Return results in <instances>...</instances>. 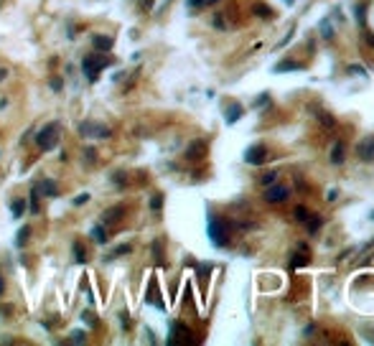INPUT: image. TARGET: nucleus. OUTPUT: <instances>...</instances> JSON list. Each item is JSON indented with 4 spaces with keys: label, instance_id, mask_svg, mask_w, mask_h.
<instances>
[{
    "label": "nucleus",
    "instance_id": "nucleus-1",
    "mask_svg": "<svg viewBox=\"0 0 374 346\" xmlns=\"http://www.w3.org/2000/svg\"><path fill=\"white\" fill-rule=\"evenodd\" d=\"M107 64H112V59H107L102 51H94V54H87L82 59V71H84V77L89 82H97L99 71H104V66H107Z\"/></svg>",
    "mask_w": 374,
    "mask_h": 346
},
{
    "label": "nucleus",
    "instance_id": "nucleus-2",
    "mask_svg": "<svg viewBox=\"0 0 374 346\" xmlns=\"http://www.w3.org/2000/svg\"><path fill=\"white\" fill-rule=\"evenodd\" d=\"M62 125L59 123H49V125H43L38 132H36V145L46 153V150H54L59 145V138H62Z\"/></svg>",
    "mask_w": 374,
    "mask_h": 346
},
{
    "label": "nucleus",
    "instance_id": "nucleus-3",
    "mask_svg": "<svg viewBox=\"0 0 374 346\" xmlns=\"http://www.w3.org/2000/svg\"><path fill=\"white\" fill-rule=\"evenodd\" d=\"M209 239L214 247H227L229 245V224L219 217H209Z\"/></svg>",
    "mask_w": 374,
    "mask_h": 346
},
{
    "label": "nucleus",
    "instance_id": "nucleus-4",
    "mask_svg": "<svg viewBox=\"0 0 374 346\" xmlns=\"http://www.w3.org/2000/svg\"><path fill=\"white\" fill-rule=\"evenodd\" d=\"M168 344L171 346H186V344H196V339H193L188 326H184L181 321H176V323H171V339H168Z\"/></svg>",
    "mask_w": 374,
    "mask_h": 346
},
{
    "label": "nucleus",
    "instance_id": "nucleus-5",
    "mask_svg": "<svg viewBox=\"0 0 374 346\" xmlns=\"http://www.w3.org/2000/svg\"><path fill=\"white\" fill-rule=\"evenodd\" d=\"M79 135L82 138H110V127L97 123V120H84V123H79Z\"/></svg>",
    "mask_w": 374,
    "mask_h": 346
},
{
    "label": "nucleus",
    "instance_id": "nucleus-6",
    "mask_svg": "<svg viewBox=\"0 0 374 346\" xmlns=\"http://www.w3.org/2000/svg\"><path fill=\"white\" fill-rule=\"evenodd\" d=\"M356 156H359V160H364V163H372V160H374V135H369V138H364V140H359Z\"/></svg>",
    "mask_w": 374,
    "mask_h": 346
},
{
    "label": "nucleus",
    "instance_id": "nucleus-7",
    "mask_svg": "<svg viewBox=\"0 0 374 346\" xmlns=\"http://www.w3.org/2000/svg\"><path fill=\"white\" fill-rule=\"evenodd\" d=\"M245 160H247L249 165H262V163L267 160V148H265V145H252V148H247Z\"/></svg>",
    "mask_w": 374,
    "mask_h": 346
},
{
    "label": "nucleus",
    "instance_id": "nucleus-8",
    "mask_svg": "<svg viewBox=\"0 0 374 346\" xmlns=\"http://www.w3.org/2000/svg\"><path fill=\"white\" fill-rule=\"evenodd\" d=\"M288 196H290V191H288L285 186H273V184H270V189L265 191V201H267V204H282Z\"/></svg>",
    "mask_w": 374,
    "mask_h": 346
},
{
    "label": "nucleus",
    "instance_id": "nucleus-9",
    "mask_svg": "<svg viewBox=\"0 0 374 346\" xmlns=\"http://www.w3.org/2000/svg\"><path fill=\"white\" fill-rule=\"evenodd\" d=\"M36 191H38V196L56 199V196H59V184L54 181V178H43V181L36 184Z\"/></svg>",
    "mask_w": 374,
    "mask_h": 346
},
{
    "label": "nucleus",
    "instance_id": "nucleus-10",
    "mask_svg": "<svg viewBox=\"0 0 374 346\" xmlns=\"http://www.w3.org/2000/svg\"><path fill=\"white\" fill-rule=\"evenodd\" d=\"M206 156V143L204 140H193L186 148V160H201Z\"/></svg>",
    "mask_w": 374,
    "mask_h": 346
},
{
    "label": "nucleus",
    "instance_id": "nucleus-11",
    "mask_svg": "<svg viewBox=\"0 0 374 346\" xmlns=\"http://www.w3.org/2000/svg\"><path fill=\"white\" fill-rule=\"evenodd\" d=\"M123 214H125V206H112V209H107V212L102 214V224H104V227L117 224L120 219H123Z\"/></svg>",
    "mask_w": 374,
    "mask_h": 346
},
{
    "label": "nucleus",
    "instance_id": "nucleus-12",
    "mask_svg": "<svg viewBox=\"0 0 374 346\" xmlns=\"http://www.w3.org/2000/svg\"><path fill=\"white\" fill-rule=\"evenodd\" d=\"M92 46H94V51H112V46H115V38L112 36H92Z\"/></svg>",
    "mask_w": 374,
    "mask_h": 346
},
{
    "label": "nucleus",
    "instance_id": "nucleus-13",
    "mask_svg": "<svg viewBox=\"0 0 374 346\" xmlns=\"http://www.w3.org/2000/svg\"><path fill=\"white\" fill-rule=\"evenodd\" d=\"M316 120L323 125V130H328V132H331V130H336V120H334V115H331V112L318 110V112H316Z\"/></svg>",
    "mask_w": 374,
    "mask_h": 346
},
{
    "label": "nucleus",
    "instance_id": "nucleus-14",
    "mask_svg": "<svg viewBox=\"0 0 374 346\" xmlns=\"http://www.w3.org/2000/svg\"><path fill=\"white\" fill-rule=\"evenodd\" d=\"M239 117H242V104L229 102V104H227V123H229V125H234Z\"/></svg>",
    "mask_w": 374,
    "mask_h": 346
},
{
    "label": "nucleus",
    "instance_id": "nucleus-15",
    "mask_svg": "<svg viewBox=\"0 0 374 346\" xmlns=\"http://www.w3.org/2000/svg\"><path fill=\"white\" fill-rule=\"evenodd\" d=\"M92 237H94V242H97V245H107V239H110L107 227H104V224H97V227L92 229Z\"/></svg>",
    "mask_w": 374,
    "mask_h": 346
},
{
    "label": "nucleus",
    "instance_id": "nucleus-16",
    "mask_svg": "<svg viewBox=\"0 0 374 346\" xmlns=\"http://www.w3.org/2000/svg\"><path fill=\"white\" fill-rule=\"evenodd\" d=\"M26 209H28L26 199H13V201H10V212H13V217H16V219L26 214Z\"/></svg>",
    "mask_w": 374,
    "mask_h": 346
},
{
    "label": "nucleus",
    "instance_id": "nucleus-17",
    "mask_svg": "<svg viewBox=\"0 0 374 346\" xmlns=\"http://www.w3.org/2000/svg\"><path fill=\"white\" fill-rule=\"evenodd\" d=\"M301 257H298V254H295V257H293V262H290V270H298V267H303V265H308V247L306 245H301Z\"/></svg>",
    "mask_w": 374,
    "mask_h": 346
},
{
    "label": "nucleus",
    "instance_id": "nucleus-18",
    "mask_svg": "<svg viewBox=\"0 0 374 346\" xmlns=\"http://www.w3.org/2000/svg\"><path fill=\"white\" fill-rule=\"evenodd\" d=\"M28 237H31V227L23 224V227L18 229V237H16V247H23V245L28 242Z\"/></svg>",
    "mask_w": 374,
    "mask_h": 346
},
{
    "label": "nucleus",
    "instance_id": "nucleus-19",
    "mask_svg": "<svg viewBox=\"0 0 374 346\" xmlns=\"http://www.w3.org/2000/svg\"><path fill=\"white\" fill-rule=\"evenodd\" d=\"M71 250H74V260H77L79 265H84V262H87V250L82 247V242H74Z\"/></svg>",
    "mask_w": 374,
    "mask_h": 346
},
{
    "label": "nucleus",
    "instance_id": "nucleus-20",
    "mask_svg": "<svg viewBox=\"0 0 374 346\" xmlns=\"http://www.w3.org/2000/svg\"><path fill=\"white\" fill-rule=\"evenodd\" d=\"M331 163H343V143H334V148H331Z\"/></svg>",
    "mask_w": 374,
    "mask_h": 346
},
{
    "label": "nucleus",
    "instance_id": "nucleus-21",
    "mask_svg": "<svg viewBox=\"0 0 374 346\" xmlns=\"http://www.w3.org/2000/svg\"><path fill=\"white\" fill-rule=\"evenodd\" d=\"M306 224H308V232H311V234H316V232L321 229L323 219H321V217H308V219H306Z\"/></svg>",
    "mask_w": 374,
    "mask_h": 346
},
{
    "label": "nucleus",
    "instance_id": "nucleus-22",
    "mask_svg": "<svg viewBox=\"0 0 374 346\" xmlns=\"http://www.w3.org/2000/svg\"><path fill=\"white\" fill-rule=\"evenodd\" d=\"M127 252H132V247L130 245H120V247H115L110 254H107V260H115V257H123V254H127Z\"/></svg>",
    "mask_w": 374,
    "mask_h": 346
},
{
    "label": "nucleus",
    "instance_id": "nucleus-23",
    "mask_svg": "<svg viewBox=\"0 0 374 346\" xmlns=\"http://www.w3.org/2000/svg\"><path fill=\"white\" fill-rule=\"evenodd\" d=\"M308 217H311V212H308L306 206H295V212H293V219H295V221H303V224H306Z\"/></svg>",
    "mask_w": 374,
    "mask_h": 346
},
{
    "label": "nucleus",
    "instance_id": "nucleus-24",
    "mask_svg": "<svg viewBox=\"0 0 374 346\" xmlns=\"http://www.w3.org/2000/svg\"><path fill=\"white\" fill-rule=\"evenodd\" d=\"M275 71H280V74H285V71H298V64H295V62H280V64H275Z\"/></svg>",
    "mask_w": 374,
    "mask_h": 346
},
{
    "label": "nucleus",
    "instance_id": "nucleus-25",
    "mask_svg": "<svg viewBox=\"0 0 374 346\" xmlns=\"http://www.w3.org/2000/svg\"><path fill=\"white\" fill-rule=\"evenodd\" d=\"M252 13H255V16H260V18H273V10L267 8V5H262V3L252 8Z\"/></svg>",
    "mask_w": 374,
    "mask_h": 346
},
{
    "label": "nucleus",
    "instance_id": "nucleus-26",
    "mask_svg": "<svg viewBox=\"0 0 374 346\" xmlns=\"http://www.w3.org/2000/svg\"><path fill=\"white\" fill-rule=\"evenodd\" d=\"M84 341H87V334H84V331H71L69 344H84Z\"/></svg>",
    "mask_w": 374,
    "mask_h": 346
},
{
    "label": "nucleus",
    "instance_id": "nucleus-27",
    "mask_svg": "<svg viewBox=\"0 0 374 346\" xmlns=\"http://www.w3.org/2000/svg\"><path fill=\"white\" fill-rule=\"evenodd\" d=\"M321 36H323V38H328V41L334 38V31H331V23H328V21H323V23H321Z\"/></svg>",
    "mask_w": 374,
    "mask_h": 346
},
{
    "label": "nucleus",
    "instance_id": "nucleus-28",
    "mask_svg": "<svg viewBox=\"0 0 374 346\" xmlns=\"http://www.w3.org/2000/svg\"><path fill=\"white\" fill-rule=\"evenodd\" d=\"M160 206H163V193H156V196L151 199V209L158 214V212H160Z\"/></svg>",
    "mask_w": 374,
    "mask_h": 346
},
{
    "label": "nucleus",
    "instance_id": "nucleus-29",
    "mask_svg": "<svg viewBox=\"0 0 374 346\" xmlns=\"http://www.w3.org/2000/svg\"><path fill=\"white\" fill-rule=\"evenodd\" d=\"M260 181H262V186H270V184H275V181H278V173H275V171H270V173H265V176L260 178Z\"/></svg>",
    "mask_w": 374,
    "mask_h": 346
},
{
    "label": "nucleus",
    "instance_id": "nucleus-30",
    "mask_svg": "<svg viewBox=\"0 0 374 346\" xmlns=\"http://www.w3.org/2000/svg\"><path fill=\"white\" fill-rule=\"evenodd\" d=\"M31 214H38V191H31Z\"/></svg>",
    "mask_w": 374,
    "mask_h": 346
},
{
    "label": "nucleus",
    "instance_id": "nucleus-31",
    "mask_svg": "<svg viewBox=\"0 0 374 346\" xmlns=\"http://www.w3.org/2000/svg\"><path fill=\"white\" fill-rule=\"evenodd\" d=\"M82 321H87V323L92 326V328L97 326V318H94V313H89V311H82Z\"/></svg>",
    "mask_w": 374,
    "mask_h": 346
},
{
    "label": "nucleus",
    "instance_id": "nucleus-32",
    "mask_svg": "<svg viewBox=\"0 0 374 346\" xmlns=\"http://www.w3.org/2000/svg\"><path fill=\"white\" fill-rule=\"evenodd\" d=\"M84 156H87V160H89V163H94V160H97V150H94V148H87V150H84Z\"/></svg>",
    "mask_w": 374,
    "mask_h": 346
},
{
    "label": "nucleus",
    "instance_id": "nucleus-33",
    "mask_svg": "<svg viewBox=\"0 0 374 346\" xmlns=\"http://www.w3.org/2000/svg\"><path fill=\"white\" fill-rule=\"evenodd\" d=\"M87 201H89V193H82V196L74 199V206H82V204H87Z\"/></svg>",
    "mask_w": 374,
    "mask_h": 346
},
{
    "label": "nucleus",
    "instance_id": "nucleus-34",
    "mask_svg": "<svg viewBox=\"0 0 374 346\" xmlns=\"http://www.w3.org/2000/svg\"><path fill=\"white\" fill-rule=\"evenodd\" d=\"M364 38H367V43H369V46L374 49V33L369 31V28H364Z\"/></svg>",
    "mask_w": 374,
    "mask_h": 346
},
{
    "label": "nucleus",
    "instance_id": "nucleus-35",
    "mask_svg": "<svg viewBox=\"0 0 374 346\" xmlns=\"http://www.w3.org/2000/svg\"><path fill=\"white\" fill-rule=\"evenodd\" d=\"M51 87H54V89H56V92H59V89H62V87H64V82H62V79H59V77H54V79H51Z\"/></svg>",
    "mask_w": 374,
    "mask_h": 346
},
{
    "label": "nucleus",
    "instance_id": "nucleus-36",
    "mask_svg": "<svg viewBox=\"0 0 374 346\" xmlns=\"http://www.w3.org/2000/svg\"><path fill=\"white\" fill-rule=\"evenodd\" d=\"M120 323H123L125 328H130V318H127V313H120Z\"/></svg>",
    "mask_w": 374,
    "mask_h": 346
},
{
    "label": "nucleus",
    "instance_id": "nucleus-37",
    "mask_svg": "<svg viewBox=\"0 0 374 346\" xmlns=\"http://www.w3.org/2000/svg\"><path fill=\"white\" fill-rule=\"evenodd\" d=\"M356 21L364 26V8H356Z\"/></svg>",
    "mask_w": 374,
    "mask_h": 346
},
{
    "label": "nucleus",
    "instance_id": "nucleus-38",
    "mask_svg": "<svg viewBox=\"0 0 374 346\" xmlns=\"http://www.w3.org/2000/svg\"><path fill=\"white\" fill-rule=\"evenodd\" d=\"M214 26H217V28H221V31L227 28V26H224V18H221V16H217V18H214Z\"/></svg>",
    "mask_w": 374,
    "mask_h": 346
},
{
    "label": "nucleus",
    "instance_id": "nucleus-39",
    "mask_svg": "<svg viewBox=\"0 0 374 346\" xmlns=\"http://www.w3.org/2000/svg\"><path fill=\"white\" fill-rule=\"evenodd\" d=\"M186 3H188L191 8H199V5H204V3H206V0H186Z\"/></svg>",
    "mask_w": 374,
    "mask_h": 346
},
{
    "label": "nucleus",
    "instance_id": "nucleus-40",
    "mask_svg": "<svg viewBox=\"0 0 374 346\" xmlns=\"http://www.w3.org/2000/svg\"><path fill=\"white\" fill-rule=\"evenodd\" d=\"M140 5H143L145 10H151V8H153V0H140Z\"/></svg>",
    "mask_w": 374,
    "mask_h": 346
},
{
    "label": "nucleus",
    "instance_id": "nucleus-41",
    "mask_svg": "<svg viewBox=\"0 0 374 346\" xmlns=\"http://www.w3.org/2000/svg\"><path fill=\"white\" fill-rule=\"evenodd\" d=\"M3 313H5V315L13 313V306H0V315H3Z\"/></svg>",
    "mask_w": 374,
    "mask_h": 346
},
{
    "label": "nucleus",
    "instance_id": "nucleus-42",
    "mask_svg": "<svg viewBox=\"0 0 374 346\" xmlns=\"http://www.w3.org/2000/svg\"><path fill=\"white\" fill-rule=\"evenodd\" d=\"M336 193H339V191H336V189H331V191H328V196H326V199H328V201H334V199H336Z\"/></svg>",
    "mask_w": 374,
    "mask_h": 346
},
{
    "label": "nucleus",
    "instance_id": "nucleus-43",
    "mask_svg": "<svg viewBox=\"0 0 374 346\" xmlns=\"http://www.w3.org/2000/svg\"><path fill=\"white\" fill-rule=\"evenodd\" d=\"M3 290H5V283H3V275H0V295H3Z\"/></svg>",
    "mask_w": 374,
    "mask_h": 346
},
{
    "label": "nucleus",
    "instance_id": "nucleus-44",
    "mask_svg": "<svg viewBox=\"0 0 374 346\" xmlns=\"http://www.w3.org/2000/svg\"><path fill=\"white\" fill-rule=\"evenodd\" d=\"M5 77H8V71H5V69H0V82H3Z\"/></svg>",
    "mask_w": 374,
    "mask_h": 346
},
{
    "label": "nucleus",
    "instance_id": "nucleus-45",
    "mask_svg": "<svg viewBox=\"0 0 374 346\" xmlns=\"http://www.w3.org/2000/svg\"><path fill=\"white\" fill-rule=\"evenodd\" d=\"M206 3H217V0H206Z\"/></svg>",
    "mask_w": 374,
    "mask_h": 346
},
{
    "label": "nucleus",
    "instance_id": "nucleus-46",
    "mask_svg": "<svg viewBox=\"0 0 374 346\" xmlns=\"http://www.w3.org/2000/svg\"><path fill=\"white\" fill-rule=\"evenodd\" d=\"M285 3H293V0H285Z\"/></svg>",
    "mask_w": 374,
    "mask_h": 346
}]
</instances>
